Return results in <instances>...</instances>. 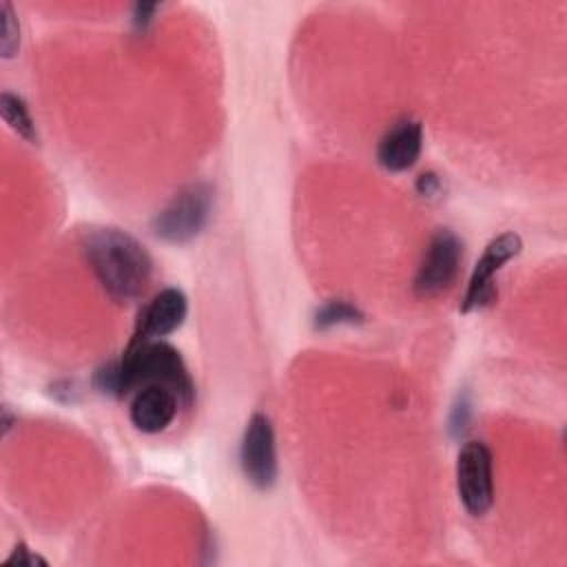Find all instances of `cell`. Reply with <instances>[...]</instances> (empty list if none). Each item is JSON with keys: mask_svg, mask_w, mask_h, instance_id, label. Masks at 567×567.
Returning a JSON list of instances; mask_svg holds the SVG:
<instances>
[{"mask_svg": "<svg viewBox=\"0 0 567 567\" xmlns=\"http://www.w3.org/2000/svg\"><path fill=\"white\" fill-rule=\"evenodd\" d=\"M82 250L97 281L115 301L128 303L146 290L153 259L133 235L120 228H91L84 233Z\"/></svg>", "mask_w": 567, "mask_h": 567, "instance_id": "1", "label": "cell"}, {"mask_svg": "<svg viewBox=\"0 0 567 567\" xmlns=\"http://www.w3.org/2000/svg\"><path fill=\"white\" fill-rule=\"evenodd\" d=\"M423 148V128L414 120L396 122L379 142L377 159L385 171L399 173L416 164Z\"/></svg>", "mask_w": 567, "mask_h": 567, "instance_id": "10", "label": "cell"}, {"mask_svg": "<svg viewBox=\"0 0 567 567\" xmlns=\"http://www.w3.org/2000/svg\"><path fill=\"white\" fill-rule=\"evenodd\" d=\"M363 319L361 310L354 308L348 301H328L323 308L317 310L315 315V326L317 328H332V326H341V323H359Z\"/></svg>", "mask_w": 567, "mask_h": 567, "instance_id": "12", "label": "cell"}, {"mask_svg": "<svg viewBox=\"0 0 567 567\" xmlns=\"http://www.w3.org/2000/svg\"><path fill=\"white\" fill-rule=\"evenodd\" d=\"M520 248H523V241L516 233H503L485 246L483 255L478 257V261L472 270L467 290H465V297L461 303V312H470V310L481 308L494 299V295H496L494 275L503 268V264L514 259L520 252Z\"/></svg>", "mask_w": 567, "mask_h": 567, "instance_id": "7", "label": "cell"}, {"mask_svg": "<svg viewBox=\"0 0 567 567\" xmlns=\"http://www.w3.org/2000/svg\"><path fill=\"white\" fill-rule=\"evenodd\" d=\"M177 408L179 399L173 390L164 385H144L137 388L128 408V416L140 432L157 434L173 423Z\"/></svg>", "mask_w": 567, "mask_h": 567, "instance_id": "9", "label": "cell"}, {"mask_svg": "<svg viewBox=\"0 0 567 567\" xmlns=\"http://www.w3.org/2000/svg\"><path fill=\"white\" fill-rule=\"evenodd\" d=\"M120 396L144 385H164L173 390L182 405H190L195 388L179 352L164 341L128 343L124 357L115 361Z\"/></svg>", "mask_w": 567, "mask_h": 567, "instance_id": "2", "label": "cell"}, {"mask_svg": "<svg viewBox=\"0 0 567 567\" xmlns=\"http://www.w3.org/2000/svg\"><path fill=\"white\" fill-rule=\"evenodd\" d=\"M241 470L257 489H270L277 481V445L275 430L266 414L257 412L248 419L241 439Z\"/></svg>", "mask_w": 567, "mask_h": 567, "instance_id": "6", "label": "cell"}, {"mask_svg": "<svg viewBox=\"0 0 567 567\" xmlns=\"http://www.w3.org/2000/svg\"><path fill=\"white\" fill-rule=\"evenodd\" d=\"M463 257L461 239L452 230H439L423 255V261L414 277V292L423 299L445 292L456 279Z\"/></svg>", "mask_w": 567, "mask_h": 567, "instance_id": "5", "label": "cell"}, {"mask_svg": "<svg viewBox=\"0 0 567 567\" xmlns=\"http://www.w3.org/2000/svg\"><path fill=\"white\" fill-rule=\"evenodd\" d=\"M456 492L472 516H483L494 501L492 452L483 441H467L456 456Z\"/></svg>", "mask_w": 567, "mask_h": 567, "instance_id": "4", "label": "cell"}, {"mask_svg": "<svg viewBox=\"0 0 567 567\" xmlns=\"http://www.w3.org/2000/svg\"><path fill=\"white\" fill-rule=\"evenodd\" d=\"M0 113H2V120L20 135L24 137L27 142L31 144H38V131H35V124L27 111V104L22 102V97L4 91L0 95Z\"/></svg>", "mask_w": 567, "mask_h": 567, "instance_id": "11", "label": "cell"}, {"mask_svg": "<svg viewBox=\"0 0 567 567\" xmlns=\"http://www.w3.org/2000/svg\"><path fill=\"white\" fill-rule=\"evenodd\" d=\"M20 44V27L11 2H0V51L4 58H13Z\"/></svg>", "mask_w": 567, "mask_h": 567, "instance_id": "13", "label": "cell"}, {"mask_svg": "<svg viewBox=\"0 0 567 567\" xmlns=\"http://www.w3.org/2000/svg\"><path fill=\"white\" fill-rule=\"evenodd\" d=\"M157 7L155 4H137L135 7V24L144 27L148 20H151V13L155 11Z\"/></svg>", "mask_w": 567, "mask_h": 567, "instance_id": "17", "label": "cell"}, {"mask_svg": "<svg viewBox=\"0 0 567 567\" xmlns=\"http://www.w3.org/2000/svg\"><path fill=\"white\" fill-rule=\"evenodd\" d=\"M4 565H7V567H11V565H18V567H35V565H42V567H47V560L40 558L38 554H31V549H27V545H20V547H16L13 554L4 560Z\"/></svg>", "mask_w": 567, "mask_h": 567, "instance_id": "14", "label": "cell"}, {"mask_svg": "<svg viewBox=\"0 0 567 567\" xmlns=\"http://www.w3.org/2000/svg\"><path fill=\"white\" fill-rule=\"evenodd\" d=\"M467 419H470V405L465 399H461L456 405H454V414H452V432L458 434L465 430L467 425Z\"/></svg>", "mask_w": 567, "mask_h": 567, "instance_id": "15", "label": "cell"}, {"mask_svg": "<svg viewBox=\"0 0 567 567\" xmlns=\"http://www.w3.org/2000/svg\"><path fill=\"white\" fill-rule=\"evenodd\" d=\"M188 301L179 288L159 290L140 312L131 343L153 341L155 337H166L175 332L186 319Z\"/></svg>", "mask_w": 567, "mask_h": 567, "instance_id": "8", "label": "cell"}, {"mask_svg": "<svg viewBox=\"0 0 567 567\" xmlns=\"http://www.w3.org/2000/svg\"><path fill=\"white\" fill-rule=\"evenodd\" d=\"M416 188H419V193H423V195H432V193L439 188V179H436L432 173L421 175Z\"/></svg>", "mask_w": 567, "mask_h": 567, "instance_id": "16", "label": "cell"}, {"mask_svg": "<svg viewBox=\"0 0 567 567\" xmlns=\"http://www.w3.org/2000/svg\"><path fill=\"white\" fill-rule=\"evenodd\" d=\"M213 206V193L206 184L182 188L153 219L157 237L171 244L190 241L206 226Z\"/></svg>", "mask_w": 567, "mask_h": 567, "instance_id": "3", "label": "cell"}]
</instances>
